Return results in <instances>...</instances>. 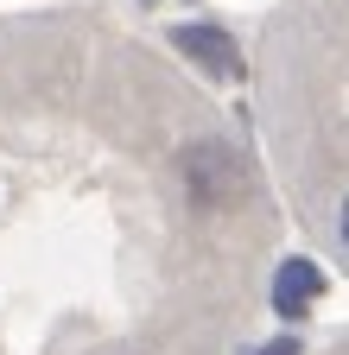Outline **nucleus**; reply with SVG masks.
I'll return each instance as SVG.
<instances>
[{
    "label": "nucleus",
    "instance_id": "obj_5",
    "mask_svg": "<svg viewBox=\"0 0 349 355\" xmlns=\"http://www.w3.org/2000/svg\"><path fill=\"white\" fill-rule=\"evenodd\" d=\"M267 355H292V343H273V349H267Z\"/></svg>",
    "mask_w": 349,
    "mask_h": 355
},
{
    "label": "nucleus",
    "instance_id": "obj_2",
    "mask_svg": "<svg viewBox=\"0 0 349 355\" xmlns=\"http://www.w3.org/2000/svg\"><path fill=\"white\" fill-rule=\"evenodd\" d=\"M171 44H178L191 64H203L210 76H223V83L241 76V51H235V38H229V32H216V26H178V32H171Z\"/></svg>",
    "mask_w": 349,
    "mask_h": 355
},
{
    "label": "nucleus",
    "instance_id": "obj_4",
    "mask_svg": "<svg viewBox=\"0 0 349 355\" xmlns=\"http://www.w3.org/2000/svg\"><path fill=\"white\" fill-rule=\"evenodd\" d=\"M343 241H349V197H343Z\"/></svg>",
    "mask_w": 349,
    "mask_h": 355
},
{
    "label": "nucleus",
    "instance_id": "obj_1",
    "mask_svg": "<svg viewBox=\"0 0 349 355\" xmlns=\"http://www.w3.org/2000/svg\"><path fill=\"white\" fill-rule=\"evenodd\" d=\"M185 178H191V197L197 203H241L248 197V165L229 146H191L185 153Z\"/></svg>",
    "mask_w": 349,
    "mask_h": 355
},
{
    "label": "nucleus",
    "instance_id": "obj_3",
    "mask_svg": "<svg viewBox=\"0 0 349 355\" xmlns=\"http://www.w3.org/2000/svg\"><path fill=\"white\" fill-rule=\"evenodd\" d=\"M318 292H324V266H312V260H286L273 273V311L280 318H305Z\"/></svg>",
    "mask_w": 349,
    "mask_h": 355
}]
</instances>
